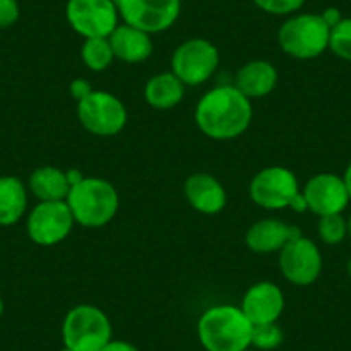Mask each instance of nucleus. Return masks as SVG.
I'll return each mask as SVG.
<instances>
[{"instance_id": "obj_1", "label": "nucleus", "mask_w": 351, "mask_h": 351, "mask_svg": "<svg viewBox=\"0 0 351 351\" xmlns=\"http://www.w3.org/2000/svg\"><path fill=\"white\" fill-rule=\"evenodd\" d=\"M252 117V100L243 95L234 84H222L208 90L195 109L198 130L217 141L241 136L250 128Z\"/></svg>"}, {"instance_id": "obj_2", "label": "nucleus", "mask_w": 351, "mask_h": 351, "mask_svg": "<svg viewBox=\"0 0 351 351\" xmlns=\"http://www.w3.org/2000/svg\"><path fill=\"white\" fill-rule=\"evenodd\" d=\"M253 324L234 305L205 310L197 324V336L205 351H245L252 348Z\"/></svg>"}, {"instance_id": "obj_3", "label": "nucleus", "mask_w": 351, "mask_h": 351, "mask_svg": "<svg viewBox=\"0 0 351 351\" xmlns=\"http://www.w3.org/2000/svg\"><path fill=\"white\" fill-rule=\"evenodd\" d=\"M74 222L84 228H102L119 210V193L102 178H81L66 198Z\"/></svg>"}, {"instance_id": "obj_4", "label": "nucleus", "mask_w": 351, "mask_h": 351, "mask_svg": "<svg viewBox=\"0 0 351 351\" xmlns=\"http://www.w3.org/2000/svg\"><path fill=\"white\" fill-rule=\"evenodd\" d=\"M330 28L320 14H293L281 25L278 42L282 52L300 60L322 56L329 49Z\"/></svg>"}, {"instance_id": "obj_5", "label": "nucleus", "mask_w": 351, "mask_h": 351, "mask_svg": "<svg viewBox=\"0 0 351 351\" xmlns=\"http://www.w3.org/2000/svg\"><path fill=\"white\" fill-rule=\"evenodd\" d=\"M112 339V324L107 313L95 305H77L66 313L62 343L73 351H100Z\"/></svg>"}, {"instance_id": "obj_6", "label": "nucleus", "mask_w": 351, "mask_h": 351, "mask_svg": "<svg viewBox=\"0 0 351 351\" xmlns=\"http://www.w3.org/2000/svg\"><path fill=\"white\" fill-rule=\"evenodd\" d=\"M77 117L86 131L95 136H116L128 123V110L121 99L104 90H93L77 102Z\"/></svg>"}, {"instance_id": "obj_7", "label": "nucleus", "mask_w": 351, "mask_h": 351, "mask_svg": "<svg viewBox=\"0 0 351 351\" xmlns=\"http://www.w3.org/2000/svg\"><path fill=\"white\" fill-rule=\"evenodd\" d=\"M219 60V50L210 40L190 38L172 53L171 71L186 86H198L214 76Z\"/></svg>"}, {"instance_id": "obj_8", "label": "nucleus", "mask_w": 351, "mask_h": 351, "mask_svg": "<svg viewBox=\"0 0 351 351\" xmlns=\"http://www.w3.org/2000/svg\"><path fill=\"white\" fill-rule=\"evenodd\" d=\"M300 193L302 190L295 172L281 165L262 169L250 183V198L265 210L289 208Z\"/></svg>"}, {"instance_id": "obj_9", "label": "nucleus", "mask_w": 351, "mask_h": 351, "mask_svg": "<svg viewBox=\"0 0 351 351\" xmlns=\"http://www.w3.org/2000/svg\"><path fill=\"white\" fill-rule=\"evenodd\" d=\"M66 19L86 40L109 38L121 18L114 0H67Z\"/></svg>"}, {"instance_id": "obj_10", "label": "nucleus", "mask_w": 351, "mask_h": 351, "mask_svg": "<svg viewBox=\"0 0 351 351\" xmlns=\"http://www.w3.org/2000/svg\"><path fill=\"white\" fill-rule=\"evenodd\" d=\"M119 18L148 35L172 28L181 14V0H114Z\"/></svg>"}, {"instance_id": "obj_11", "label": "nucleus", "mask_w": 351, "mask_h": 351, "mask_svg": "<svg viewBox=\"0 0 351 351\" xmlns=\"http://www.w3.org/2000/svg\"><path fill=\"white\" fill-rule=\"evenodd\" d=\"M74 222L66 200L40 202L26 219L29 239L40 246H53L69 236Z\"/></svg>"}, {"instance_id": "obj_12", "label": "nucleus", "mask_w": 351, "mask_h": 351, "mask_svg": "<svg viewBox=\"0 0 351 351\" xmlns=\"http://www.w3.org/2000/svg\"><path fill=\"white\" fill-rule=\"evenodd\" d=\"M279 269L295 286H310L322 272V253L306 236L298 234L279 252Z\"/></svg>"}, {"instance_id": "obj_13", "label": "nucleus", "mask_w": 351, "mask_h": 351, "mask_svg": "<svg viewBox=\"0 0 351 351\" xmlns=\"http://www.w3.org/2000/svg\"><path fill=\"white\" fill-rule=\"evenodd\" d=\"M302 193L306 202V210L313 212L319 217L343 214L351 202L343 176L332 172H320L310 178Z\"/></svg>"}, {"instance_id": "obj_14", "label": "nucleus", "mask_w": 351, "mask_h": 351, "mask_svg": "<svg viewBox=\"0 0 351 351\" xmlns=\"http://www.w3.org/2000/svg\"><path fill=\"white\" fill-rule=\"evenodd\" d=\"M239 306L253 326L278 322L285 312V293L271 281L255 282L246 289Z\"/></svg>"}, {"instance_id": "obj_15", "label": "nucleus", "mask_w": 351, "mask_h": 351, "mask_svg": "<svg viewBox=\"0 0 351 351\" xmlns=\"http://www.w3.org/2000/svg\"><path fill=\"white\" fill-rule=\"evenodd\" d=\"M184 197L188 204L200 214H219L228 204V193L217 178L207 172L191 174L184 181Z\"/></svg>"}, {"instance_id": "obj_16", "label": "nucleus", "mask_w": 351, "mask_h": 351, "mask_svg": "<svg viewBox=\"0 0 351 351\" xmlns=\"http://www.w3.org/2000/svg\"><path fill=\"white\" fill-rule=\"evenodd\" d=\"M302 234L296 226L286 224L279 219H262L246 231L245 243L255 253L281 252L288 241Z\"/></svg>"}, {"instance_id": "obj_17", "label": "nucleus", "mask_w": 351, "mask_h": 351, "mask_svg": "<svg viewBox=\"0 0 351 351\" xmlns=\"http://www.w3.org/2000/svg\"><path fill=\"white\" fill-rule=\"evenodd\" d=\"M279 81V73L276 66L269 60L256 59L245 64L236 74L234 86L245 97L252 99H263L271 95L276 90Z\"/></svg>"}, {"instance_id": "obj_18", "label": "nucleus", "mask_w": 351, "mask_h": 351, "mask_svg": "<svg viewBox=\"0 0 351 351\" xmlns=\"http://www.w3.org/2000/svg\"><path fill=\"white\" fill-rule=\"evenodd\" d=\"M110 47H112L114 57L128 64H138L147 60L154 52V42L152 35L134 28V26L123 23L110 33Z\"/></svg>"}, {"instance_id": "obj_19", "label": "nucleus", "mask_w": 351, "mask_h": 351, "mask_svg": "<svg viewBox=\"0 0 351 351\" xmlns=\"http://www.w3.org/2000/svg\"><path fill=\"white\" fill-rule=\"evenodd\" d=\"M186 84L172 71L152 76L145 84V100L155 110H171L184 99Z\"/></svg>"}, {"instance_id": "obj_20", "label": "nucleus", "mask_w": 351, "mask_h": 351, "mask_svg": "<svg viewBox=\"0 0 351 351\" xmlns=\"http://www.w3.org/2000/svg\"><path fill=\"white\" fill-rule=\"evenodd\" d=\"M28 210V188L18 176H0V226H14Z\"/></svg>"}, {"instance_id": "obj_21", "label": "nucleus", "mask_w": 351, "mask_h": 351, "mask_svg": "<svg viewBox=\"0 0 351 351\" xmlns=\"http://www.w3.org/2000/svg\"><path fill=\"white\" fill-rule=\"evenodd\" d=\"M28 188L40 202H59L67 198L71 183L67 180V172L62 169L43 165L32 172Z\"/></svg>"}, {"instance_id": "obj_22", "label": "nucleus", "mask_w": 351, "mask_h": 351, "mask_svg": "<svg viewBox=\"0 0 351 351\" xmlns=\"http://www.w3.org/2000/svg\"><path fill=\"white\" fill-rule=\"evenodd\" d=\"M81 59L93 73H102L116 59L109 38H86L81 47Z\"/></svg>"}, {"instance_id": "obj_23", "label": "nucleus", "mask_w": 351, "mask_h": 351, "mask_svg": "<svg viewBox=\"0 0 351 351\" xmlns=\"http://www.w3.org/2000/svg\"><path fill=\"white\" fill-rule=\"evenodd\" d=\"M317 231H319V238L322 239V243L336 246L343 243L348 236V221L343 217V214L322 215L319 217Z\"/></svg>"}, {"instance_id": "obj_24", "label": "nucleus", "mask_w": 351, "mask_h": 351, "mask_svg": "<svg viewBox=\"0 0 351 351\" xmlns=\"http://www.w3.org/2000/svg\"><path fill=\"white\" fill-rule=\"evenodd\" d=\"M285 341V332L278 322L272 324H260L253 326L252 334V348L256 351H274Z\"/></svg>"}, {"instance_id": "obj_25", "label": "nucleus", "mask_w": 351, "mask_h": 351, "mask_svg": "<svg viewBox=\"0 0 351 351\" xmlns=\"http://www.w3.org/2000/svg\"><path fill=\"white\" fill-rule=\"evenodd\" d=\"M329 50L343 60H351V18H343L330 28Z\"/></svg>"}, {"instance_id": "obj_26", "label": "nucleus", "mask_w": 351, "mask_h": 351, "mask_svg": "<svg viewBox=\"0 0 351 351\" xmlns=\"http://www.w3.org/2000/svg\"><path fill=\"white\" fill-rule=\"evenodd\" d=\"M260 11L274 16H293L303 8L305 0H253Z\"/></svg>"}, {"instance_id": "obj_27", "label": "nucleus", "mask_w": 351, "mask_h": 351, "mask_svg": "<svg viewBox=\"0 0 351 351\" xmlns=\"http://www.w3.org/2000/svg\"><path fill=\"white\" fill-rule=\"evenodd\" d=\"M21 16L18 0H0V29H8L18 23Z\"/></svg>"}, {"instance_id": "obj_28", "label": "nucleus", "mask_w": 351, "mask_h": 351, "mask_svg": "<svg viewBox=\"0 0 351 351\" xmlns=\"http://www.w3.org/2000/svg\"><path fill=\"white\" fill-rule=\"evenodd\" d=\"M69 92H71V95H73L74 100L81 102V100L86 99V97L93 92V86L88 83L86 80H81V77H77V80H74L73 83L69 84Z\"/></svg>"}, {"instance_id": "obj_29", "label": "nucleus", "mask_w": 351, "mask_h": 351, "mask_svg": "<svg viewBox=\"0 0 351 351\" xmlns=\"http://www.w3.org/2000/svg\"><path fill=\"white\" fill-rule=\"evenodd\" d=\"M100 351H140L134 344L124 339H110Z\"/></svg>"}, {"instance_id": "obj_30", "label": "nucleus", "mask_w": 351, "mask_h": 351, "mask_svg": "<svg viewBox=\"0 0 351 351\" xmlns=\"http://www.w3.org/2000/svg\"><path fill=\"white\" fill-rule=\"evenodd\" d=\"M320 16H322V19L327 23V26H329V28L336 26L337 23H339L341 19H343V16H341L339 9H336V8L324 9V12H320Z\"/></svg>"}, {"instance_id": "obj_31", "label": "nucleus", "mask_w": 351, "mask_h": 351, "mask_svg": "<svg viewBox=\"0 0 351 351\" xmlns=\"http://www.w3.org/2000/svg\"><path fill=\"white\" fill-rule=\"evenodd\" d=\"M343 180H344V184H346L348 195H350V200H351V162L346 165V169H344Z\"/></svg>"}, {"instance_id": "obj_32", "label": "nucleus", "mask_w": 351, "mask_h": 351, "mask_svg": "<svg viewBox=\"0 0 351 351\" xmlns=\"http://www.w3.org/2000/svg\"><path fill=\"white\" fill-rule=\"evenodd\" d=\"M346 272H348V276L351 278V258L348 260V263H346Z\"/></svg>"}, {"instance_id": "obj_33", "label": "nucleus", "mask_w": 351, "mask_h": 351, "mask_svg": "<svg viewBox=\"0 0 351 351\" xmlns=\"http://www.w3.org/2000/svg\"><path fill=\"white\" fill-rule=\"evenodd\" d=\"M348 236H350V238H351V215H350V217H348Z\"/></svg>"}, {"instance_id": "obj_34", "label": "nucleus", "mask_w": 351, "mask_h": 351, "mask_svg": "<svg viewBox=\"0 0 351 351\" xmlns=\"http://www.w3.org/2000/svg\"><path fill=\"white\" fill-rule=\"evenodd\" d=\"M2 313H4V302L0 298V317H2Z\"/></svg>"}, {"instance_id": "obj_35", "label": "nucleus", "mask_w": 351, "mask_h": 351, "mask_svg": "<svg viewBox=\"0 0 351 351\" xmlns=\"http://www.w3.org/2000/svg\"><path fill=\"white\" fill-rule=\"evenodd\" d=\"M62 351H73V350H69V348H66V346H64V348H62Z\"/></svg>"}, {"instance_id": "obj_36", "label": "nucleus", "mask_w": 351, "mask_h": 351, "mask_svg": "<svg viewBox=\"0 0 351 351\" xmlns=\"http://www.w3.org/2000/svg\"><path fill=\"white\" fill-rule=\"evenodd\" d=\"M245 351H256V350H253V348H248V350H245Z\"/></svg>"}]
</instances>
